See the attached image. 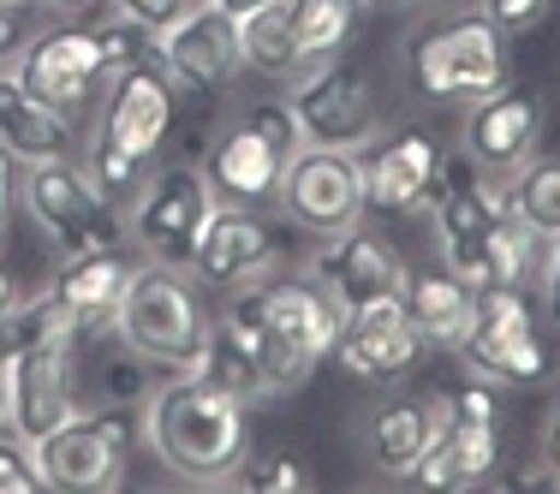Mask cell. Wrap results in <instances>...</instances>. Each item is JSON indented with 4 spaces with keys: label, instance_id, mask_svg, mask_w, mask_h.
<instances>
[{
    "label": "cell",
    "instance_id": "cell-1",
    "mask_svg": "<svg viewBox=\"0 0 560 494\" xmlns=\"http://www.w3.org/2000/svg\"><path fill=\"white\" fill-rule=\"evenodd\" d=\"M143 440L167 477L191 489H226L250 459V405L203 369H185L143 399Z\"/></svg>",
    "mask_w": 560,
    "mask_h": 494
},
{
    "label": "cell",
    "instance_id": "cell-2",
    "mask_svg": "<svg viewBox=\"0 0 560 494\" xmlns=\"http://www.w3.org/2000/svg\"><path fill=\"white\" fill-rule=\"evenodd\" d=\"M114 333L138 364L185 376V369L203 364L215 316L203 310V298H197V286L185 280V269L138 262V274H131L126 298H119V310H114Z\"/></svg>",
    "mask_w": 560,
    "mask_h": 494
},
{
    "label": "cell",
    "instance_id": "cell-3",
    "mask_svg": "<svg viewBox=\"0 0 560 494\" xmlns=\"http://www.w3.org/2000/svg\"><path fill=\"white\" fill-rule=\"evenodd\" d=\"M406 84L423 102H477L506 84V31L489 12H453L430 19L399 48Z\"/></svg>",
    "mask_w": 560,
    "mask_h": 494
},
{
    "label": "cell",
    "instance_id": "cell-4",
    "mask_svg": "<svg viewBox=\"0 0 560 494\" xmlns=\"http://www.w3.org/2000/svg\"><path fill=\"white\" fill-rule=\"evenodd\" d=\"M138 55H150V31L114 19L108 31H43L31 43H19V60H12V78H19L31 96H43L48 108L78 114L90 108L102 78H114L119 66H131Z\"/></svg>",
    "mask_w": 560,
    "mask_h": 494
},
{
    "label": "cell",
    "instance_id": "cell-5",
    "mask_svg": "<svg viewBox=\"0 0 560 494\" xmlns=\"http://www.w3.org/2000/svg\"><path fill=\"white\" fill-rule=\"evenodd\" d=\"M19 197L31 209V221L60 245V257H84V250H114L119 245V209L114 197L96 185V173L72 155L55 162H31L19 179Z\"/></svg>",
    "mask_w": 560,
    "mask_h": 494
},
{
    "label": "cell",
    "instance_id": "cell-6",
    "mask_svg": "<svg viewBox=\"0 0 560 494\" xmlns=\"http://www.w3.org/2000/svg\"><path fill=\"white\" fill-rule=\"evenodd\" d=\"M459 357L471 376L495 381V387H530L549 376V352L537 340V310L530 292L513 280H489L477 286V322L459 340Z\"/></svg>",
    "mask_w": 560,
    "mask_h": 494
},
{
    "label": "cell",
    "instance_id": "cell-7",
    "mask_svg": "<svg viewBox=\"0 0 560 494\" xmlns=\"http://www.w3.org/2000/svg\"><path fill=\"white\" fill-rule=\"evenodd\" d=\"M31 459L43 471V489L55 494H108L126 483L131 464V423L119 411H84L78 405L60 430L31 440Z\"/></svg>",
    "mask_w": 560,
    "mask_h": 494
},
{
    "label": "cell",
    "instance_id": "cell-8",
    "mask_svg": "<svg viewBox=\"0 0 560 494\" xmlns=\"http://www.w3.org/2000/svg\"><path fill=\"white\" fill-rule=\"evenodd\" d=\"M209 209H215L209 173L191 167V162H173V167L155 173V179L138 185L131 215H126V233L143 245V257H150V262L191 274V250H197V233H203Z\"/></svg>",
    "mask_w": 560,
    "mask_h": 494
},
{
    "label": "cell",
    "instance_id": "cell-9",
    "mask_svg": "<svg viewBox=\"0 0 560 494\" xmlns=\"http://www.w3.org/2000/svg\"><path fill=\"white\" fill-rule=\"evenodd\" d=\"M287 108L299 119V138L316 150H364L370 131H376V84H370V72L340 66L335 55L292 78Z\"/></svg>",
    "mask_w": 560,
    "mask_h": 494
},
{
    "label": "cell",
    "instance_id": "cell-10",
    "mask_svg": "<svg viewBox=\"0 0 560 494\" xmlns=\"http://www.w3.org/2000/svg\"><path fill=\"white\" fill-rule=\"evenodd\" d=\"M501 215H506V185L495 173H477L471 162H447L442 155V179H435V197H430L435 250L471 286H483V245Z\"/></svg>",
    "mask_w": 560,
    "mask_h": 494
},
{
    "label": "cell",
    "instance_id": "cell-11",
    "mask_svg": "<svg viewBox=\"0 0 560 494\" xmlns=\"http://www.w3.org/2000/svg\"><path fill=\"white\" fill-rule=\"evenodd\" d=\"M275 203L287 209L292 226H304V233H316V238L358 226L364 209H370L358 150H316V143H304V150L287 162V173H280Z\"/></svg>",
    "mask_w": 560,
    "mask_h": 494
},
{
    "label": "cell",
    "instance_id": "cell-12",
    "mask_svg": "<svg viewBox=\"0 0 560 494\" xmlns=\"http://www.w3.org/2000/svg\"><path fill=\"white\" fill-rule=\"evenodd\" d=\"M250 292H257V310L275 333L280 357L292 364V376L311 381V369L323 364V357H335V340H340L346 310L335 304V292H328L311 269L280 274V280H250Z\"/></svg>",
    "mask_w": 560,
    "mask_h": 494
},
{
    "label": "cell",
    "instance_id": "cell-13",
    "mask_svg": "<svg viewBox=\"0 0 560 494\" xmlns=\"http://www.w3.org/2000/svg\"><path fill=\"white\" fill-rule=\"evenodd\" d=\"M335 357L346 376L358 381H376V387H394L418 369L423 357V333L411 322L406 298H370V304H352L340 316V340H335Z\"/></svg>",
    "mask_w": 560,
    "mask_h": 494
},
{
    "label": "cell",
    "instance_id": "cell-14",
    "mask_svg": "<svg viewBox=\"0 0 560 494\" xmlns=\"http://www.w3.org/2000/svg\"><path fill=\"white\" fill-rule=\"evenodd\" d=\"M167 131H173V78L162 72L155 55H138L108 78V102H102L96 138L126 150L131 162H155Z\"/></svg>",
    "mask_w": 560,
    "mask_h": 494
},
{
    "label": "cell",
    "instance_id": "cell-15",
    "mask_svg": "<svg viewBox=\"0 0 560 494\" xmlns=\"http://www.w3.org/2000/svg\"><path fill=\"white\" fill-rule=\"evenodd\" d=\"M150 55L162 60L173 90H226L245 72L233 12H221V7H185L167 31L150 36Z\"/></svg>",
    "mask_w": 560,
    "mask_h": 494
},
{
    "label": "cell",
    "instance_id": "cell-16",
    "mask_svg": "<svg viewBox=\"0 0 560 494\" xmlns=\"http://www.w3.org/2000/svg\"><path fill=\"white\" fill-rule=\"evenodd\" d=\"M465 162L477 173H495V179H513L525 162H537V143H542V102L525 96V90L501 84L489 96L465 102Z\"/></svg>",
    "mask_w": 560,
    "mask_h": 494
},
{
    "label": "cell",
    "instance_id": "cell-17",
    "mask_svg": "<svg viewBox=\"0 0 560 494\" xmlns=\"http://www.w3.org/2000/svg\"><path fill=\"white\" fill-rule=\"evenodd\" d=\"M0 376H7V399H12V435L43 440L78 411V340L19 352Z\"/></svg>",
    "mask_w": 560,
    "mask_h": 494
},
{
    "label": "cell",
    "instance_id": "cell-18",
    "mask_svg": "<svg viewBox=\"0 0 560 494\" xmlns=\"http://www.w3.org/2000/svg\"><path fill=\"white\" fill-rule=\"evenodd\" d=\"M304 269H311L328 292H335L340 310L406 292V262H399V250H394L382 233H370V226H346V233H328L323 250H316Z\"/></svg>",
    "mask_w": 560,
    "mask_h": 494
},
{
    "label": "cell",
    "instance_id": "cell-19",
    "mask_svg": "<svg viewBox=\"0 0 560 494\" xmlns=\"http://www.w3.org/2000/svg\"><path fill=\"white\" fill-rule=\"evenodd\" d=\"M275 269V233L257 209H238V203H215L197 233L191 250V274L203 286H250Z\"/></svg>",
    "mask_w": 560,
    "mask_h": 494
},
{
    "label": "cell",
    "instance_id": "cell-20",
    "mask_svg": "<svg viewBox=\"0 0 560 494\" xmlns=\"http://www.w3.org/2000/svg\"><path fill=\"white\" fill-rule=\"evenodd\" d=\"M364 162V203L376 215H418L430 209L435 179H442V150H435L430 131H394L382 138Z\"/></svg>",
    "mask_w": 560,
    "mask_h": 494
},
{
    "label": "cell",
    "instance_id": "cell-21",
    "mask_svg": "<svg viewBox=\"0 0 560 494\" xmlns=\"http://www.w3.org/2000/svg\"><path fill=\"white\" fill-rule=\"evenodd\" d=\"M292 155H280L269 138H262L257 126H250L245 114L233 119V126L221 131L215 143H209V191H215V203H238V209H269L275 191H280V173H287Z\"/></svg>",
    "mask_w": 560,
    "mask_h": 494
},
{
    "label": "cell",
    "instance_id": "cell-22",
    "mask_svg": "<svg viewBox=\"0 0 560 494\" xmlns=\"http://www.w3.org/2000/svg\"><path fill=\"white\" fill-rule=\"evenodd\" d=\"M495 464H501V423H465V417H442L430 452L411 464L406 483L418 489H483L495 483Z\"/></svg>",
    "mask_w": 560,
    "mask_h": 494
},
{
    "label": "cell",
    "instance_id": "cell-23",
    "mask_svg": "<svg viewBox=\"0 0 560 494\" xmlns=\"http://www.w3.org/2000/svg\"><path fill=\"white\" fill-rule=\"evenodd\" d=\"M399 298H406L423 345H442V352H459V340L477 322V286L465 274H453L447 262H435V269H423V274H406V292H399Z\"/></svg>",
    "mask_w": 560,
    "mask_h": 494
},
{
    "label": "cell",
    "instance_id": "cell-24",
    "mask_svg": "<svg viewBox=\"0 0 560 494\" xmlns=\"http://www.w3.org/2000/svg\"><path fill=\"white\" fill-rule=\"evenodd\" d=\"M131 274H138V262L119 257V245L114 250H84V257H66V269L55 274V298L72 310V322L84 333L108 328L119 298H126V286H131Z\"/></svg>",
    "mask_w": 560,
    "mask_h": 494
},
{
    "label": "cell",
    "instance_id": "cell-25",
    "mask_svg": "<svg viewBox=\"0 0 560 494\" xmlns=\"http://www.w3.org/2000/svg\"><path fill=\"white\" fill-rule=\"evenodd\" d=\"M435 430H442V417H435L430 399H382L364 417V452L382 477H399V483H406L411 464L430 452Z\"/></svg>",
    "mask_w": 560,
    "mask_h": 494
},
{
    "label": "cell",
    "instance_id": "cell-26",
    "mask_svg": "<svg viewBox=\"0 0 560 494\" xmlns=\"http://www.w3.org/2000/svg\"><path fill=\"white\" fill-rule=\"evenodd\" d=\"M0 143H7L24 167L72 155V114L48 108V102L31 96L12 72H0Z\"/></svg>",
    "mask_w": 560,
    "mask_h": 494
},
{
    "label": "cell",
    "instance_id": "cell-27",
    "mask_svg": "<svg viewBox=\"0 0 560 494\" xmlns=\"http://www.w3.org/2000/svg\"><path fill=\"white\" fill-rule=\"evenodd\" d=\"M233 31H238V60L262 78H292L304 72L299 60V43H292V0H257V7L233 12Z\"/></svg>",
    "mask_w": 560,
    "mask_h": 494
},
{
    "label": "cell",
    "instance_id": "cell-28",
    "mask_svg": "<svg viewBox=\"0 0 560 494\" xmlns=\"http://www.w3.org/2000/svg\"><path fill=\"white\" fill-rule=\"evenodd\" d=\"M84 340V328L72 322V310L55 298V286L31 292V298H12L0 310V369L12 364L19 352H36V345H66Z\"/></svg>",
    "mask_w": 560,
    "mask_h": 494
},
{
    "label": "cell",
    "instance_id": "cell-29",
    "mask_svg": "<svg viewBox=\"0 0 560 494\" xmlns=\"http://www.w3.org/2000/svg\"><path fill=\"white\" fill-rule=\"evenodd\" d=\"M358 31V0H292V43H299V60H335L346 55Z\"/></svg>",
    "mask_w": 560,
    "mask_h": 494
},
{
    "label": "cell",
    "instance_id": "cell-30",
    "mask_svg": "<svg viewBox=\"0 0 560 494\" xmlns=\"http://www.w3.org/2000/svg\"><path fill=\"white\" fill-rule=\"evenodd\" d=\"M506 215L525 221L549 245L560 238V162H525L506 179Z\"/></svg>",
    "mask_w": 560,
    "mask_h": 494
},
{
    "label": "cell",
    "instance_id": "cell-31",
    "mask_svg": "<svg viewBox=\"0 0 560 494\" xmlns=\"http://www.w3.org/2000/svg\"><path fill=\"white\" fill-rule=\"evenodd\" d=\"M537 245H542V238L530 233L525 221L501 215L495 233H489V245H483V286H489V280H513V286H525L530 269H537Z\"/></svg>",
    "mask_w": 560,
    "mask_h": 494
},
{
    "label": "cell",
    "instance_id": "cell-32",
    "mask_svg": "<svg viewBox=\"0 0 560 494\" xmlns=\"http://www.w3.org/2000/svg\"><path fill=\"white\" fill-rule=\"evenodd\" d=\"M430 405H435V417L501 423V393H495V381H483V376H465V381H453L447 393H430Z\"/></svg>",
    "mask_w": 560,
    "mask_h": 494
},
{
    "label": "cell",
    "instance_id": "cell-33",
    "mask_svg": "<svg viewBox=\"0 0 560 494\" xmlns=\"http://www.w3.org/2000/svg\"><path fill=\"white\" fill-rule=\"evenodd\" d=\"M84 167L96 173V185H102V191H108L114 203H119V197H138V185H143V167H150V162H131L126 150H114V143L90 138V150H84Z\"/></svg>",
    "mask_w": 560,
    "mask_h": 494
},
{
    "label": "cell",
    "instance_id": "cell-34",
    "mask_svg": "<svg viewBox=\"0 0 560 494\" xmlns=\"http://www.w3.org/2000/svg\"><path fill=\"white\" fill-rule=\"evenodd\" d=\"M43 489V471L31 459V440L0 435V494H36Z\"/></svg>",
    "mask_w": 560,
    "mask_h": 494
},
{
    "label": "cell",
    "instance_id": "cell-35",
    "mask_svg": "<svg viewBox=\"0 0 560 494\" xmlns=\"http://www.w3.org/2000/svg\"><path fill=\"white\" fill-rule=\"evenodd\" d=\"M245 119H250V126H257L262 138L275 143L280 155H299V150H304V138H299V119H292V108H287V102H250V108H245Z\"/></svg>",
    "mask_w": 560,
    "mask_h": 494
},
{
    "label": "cell",
    "instance_id": "cell-36",
    "mask_svg": "<svg viewBox=\"0 0 560 494\" xmlns=\"http://www.w3.org/2000/svg\"><path fill=\"white\" fill-rule=\"evenodd\" d=\"M191 7V0H108V12L114 19H126V24H138V31H167L173 19H179V12Z\"/></svg>",
    "mask_w": 560,
    "mask_h": 494
},
{
    "label": "cell",
    "instance_id": "cell-37",
    "mask_svg": "<svg viewBox=\"0 0 560 494\" xmlns=\"http://www.w3.org/2000/svg\"><path fill=\"white\" fill-rule=\"evenodd\" d=\"M238 483H250L262 494H292V489H316V477L299 459H269L262 471H238Z\"/></svg>",
    "mask_w": 560,
    "mask_h": 494
},
{
    "label": "cell",
    "instance_id": "cell-38",
    "mask_svg": "<svg viewBox=\"0 0 560 494\" xmlns=\"http://www.w3.org/2000/svg\"><path fill=\"white\" fill-rule=\"evenodd\" d=\"M483 12L501 24L506 36H518V31H530V24H542L555 12V0H483Z\"/></svg>",
    "mask_w": 560,
    "mask_h": 494
},
{
    "label": "cell",
    "instance_id": "cell-39",
    "mask_svg": "<svg viewBox=\"0 0 560 494\" xmlns=\"http://www.w3.org/2000/svg\"><path fill=\"white\" fill-rule=\"evenodd\" d=\"M506 489H518V494H530V489L560 494V471H555L549 459H542V464H525V471H513V477H506Z\"/></svg>",
    "mask_w": 560,
    "mask_h": 494
},
{
    "label": "cell",
    "instance_id": "cell-40",
    "mask_svg": "<svg viewBox=\"0 0 560 494\" xmlns=\"http://www.w3.org/2000/svg\"><path fill=\"white\" fill-rule=\"evenodd\" d=\"M542 310L560 322V238H549V262H542Z\"/></svg>",
    "mask_w": 560,
    "mask_h": 494
},
{
    "label": "cell",
    "instance_id": "cell-41",
    "mask_svg": "<svg viewBox=\"0 0 560 494\" xmlns=\"http://www.w3.org/2000/svg\"><path fill=\"white\" fill-rule=\"evenodd\" d=\"M19 155L7 150V143H0V226H7V209H12V197H19Z\"/></svg>",
    "mask_w": 560,
    "mask_h": 494
},
{
    "label": "cell",
    "instance_id": "cell-42",
    "mask_svg": "<svg viewBox=\"0 0 560 494\" xmlns=\"http://www.w3.org/2000/svg\"><path fill=\"white\" fill-rule=\"evenodd\" d=\"M542 459L560 471V399H555V411H549V423H542Z\"/></svg>",
    "mask_w": 560,
    "mask_h": 494
},
{
    "label": "cell",
    "instance_id": "cell-43",
    "mask_svg": "<svg viewBox=\"0 0 560 494\" xmlns=\"http://www.w3.org/2000/svg\"><path fill=\"white\" fill-rule=\"evenodd\" d=\"M19 43H24L19 12H7V7H0V55H19Z\"/></svg>",
    "mask_w": 560,
    "mask_h": 494
},
{
    "label": "cell",
    "instance_id": "cell-44",
    "mask_svg": "<svg viewBox=\"0 0 560 494\" xmlns=\"http://www.w3.org/2000/svg\"><path fill=\"white\" fill-rule=\"evenodd\" d=\"M36 7H48L55 19H78V12H90L96 0H36Z\"/></svg>",
    "mask_w": 560,
    "mask_h": 494
},
{
    "label": "cell",
    "instance_id": "cell-45",
    "mask_svg": "<svg viewBox=\"0 0 560 494\" xmlns=\"http://www.w3.org/2000/svg\"><path fill=\"white\" fill-rule=\"evenodd\" d=\"M0 435H12V399H7V376H0Z\"/></svg>",
    "mask_w": 560,
    "mask_h": 494
},
{
    "label": "cell",
    "instance_id": "cell-46",
    "mask_svg": "<svg viewBox=\"0 0 560 494\" xmlns=\"http://www.w3.org/2000/svg\"><path fill=\"white\" fill-rule=\"evenodd\" d=\"M191 7H221V12H245V7H257V0H191Z\"/></svg>",
    "mask_w": 560,
    "mask_h": 494
},
{
    "label": "cell",
    "instance_id": "cell-47",
    "mask_svg": "<svg viewBox=\"0 0 560 494\" xmlns=\"http://www.w3.org/2000/svg\"><path fill=\"white\" fill-rule=\"evenodd\" d=\"M12 298H19V292H12V274H7V269H0V310H7V304H12Z\"/></svg>",
    "mask_w": 560,
    "mask_h": 494
},
{
    "label": "cell",
    "instance_id": "cell-48",
    "mask_svg": "<svg viewBox=\"0 0 560 494\" xmlns=\"http://www.w3.org/2000/svg\"><path fill=\"white\" fill-rule=\"evenodd\" d=\"M358 7H418V0H358Z\"/></svg>",
    "mask_w": 560,
    "mask_h": 494
},
{
    "label": "cell",
    "instance_id": "cell-49",
    "mask_svg": "<svg viewBox=\"0 0 560 494\" xmlns=\"http://www.w3.org/2000/svg\"><path fill=\"white\" fill-rule=\"evenodd\" d=\"M0 7H7V12H24V7H36V0H0Z\"/></svg>",
    "mask_w": 560,
    "mask_h": 494
}]
</instances>
